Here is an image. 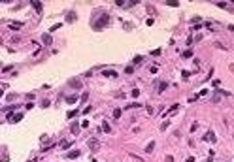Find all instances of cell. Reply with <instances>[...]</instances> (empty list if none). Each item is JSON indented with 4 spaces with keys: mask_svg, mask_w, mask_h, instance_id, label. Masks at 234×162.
Listing matches in <instances>:
<instances>
[{
    "mask_svg": "<svg viewBox=\"0 0 234 162\" xmlns=\"http://www.w3.org/2000/svg\"><path fill=\"white\" fill-rule=\"evenodd\" d=\"M89 147H91V151H98V147H100L98 140H89Z\"/></svg>",
    "mask_w": 234,
    "mask_h": 162,
    "instance_id": "obj_1",
    "label": "cell"
},
{
    "mask_svg": "<svg viewBox=\"0 0 234 162\" xmlns=\"http://www.w3.org/2000/svg\"><path fill=\"white\" fill-rule=\"evenodd\" d=\"M204 140H206V141H212V143H213V141H215V134H213V132H206Z\"/></svg>",
    "mask_w": 234,
    "mask_h": 162,
    "instance_id": "obj_2",
    "label": "cell"
},
{
    "mask_svg": "<svg viewBox=\"0 0 234 162\" xmlns=\"http://www.w3.org/2000/svg\"><path fill=\"white\" fill-rule=\"evenodd\" d=\"M104 77H117V72H113V70H104Z\"/></svg>",
    "mask_w": 234,
    "mask_h": 162,
    "instance_id": "obj_3",
    "label": "cell"
},
{
    "mask_svg": "<svg viewBox=\"0 0 234 162\" xmlns=\"http://www.w3.org/2000/svg\"><path fill=\"white\" fill-rule=\"evenodd\" d=\"M66 102H68V104L78 102V94H70V96H66Z\"/></svg>",
    "mask_w": 234,
    "mask_h": 162,
    "instance_id": "obj_4",
    "label": "cell"
},
{
    "mask_svg": "<svg viewBox=\"0 0 234 162\" xmlns=\"http://www.w3.org/2000/svg\"><path fill=\"white\" fill-rule=\"evenodd\" d=\"M42 40H44V44H45V45H51V42H53L49 34H44V36H42Z\"/></svg>",
    "mask_w": 234,
    "mask_h": 162,
    "instance_id": "obj_5",
    "label": "cell"
},
{
    "mask_svg": "<svg viewBox=\"0 0 234 162\" xmlns=\"http://www.w3.org/2000/svg\"><path fill=\"white\" fill-rule=\"evenodd\" d=\"M66 156H68V158H78V156H79V151H70Z\"/></svg>",
    "mask_w": 234,
    "mask_h": 162,
    "instance_id": "obj_6",
    "label": "cell"
},
{
    "mask_svg": "<svg viewBox=\"0 0 234 162\" xmlns=\"http://www.w3.org/2000/svg\"><path fill=\"white\" fill-rule=\"evenodd\" d=\"M32 6H34V9H36V11H42V2L34 0V2H32Z\"/></svg>",
    "mask_w": 234,
    "mask_h": 162,
    "instance_id": "obj_7",
    "label": "cell"
},
{
    "mask_svg": "<svg viewBox=\"0 0 234 162\" xmlns=\"http://www.w3.org/2000/svg\"><path fill=\"white\" fill-rule=\"evenodd\" d=\"M153 147H155V141L147 143V145H145V153H151V151H153Z\"/></svg>",
    "mask_w": 234,
    "mask_h": 162,
    "instance_id": "obj_8",
    "label": "cell"
},
{
    "mask_svg": "<svg viewBox=\"0 0 234 162\" xmlns=\"http://www.w3.org/2000/svg\"><path fill=\"white\" fill-rule=\"evenodd\" d=\"M178 107H179V106H172V107H170V111L166 113V115H174V113H178ZM166 115H164V117H166Z\"/></svg>",
    "mask_w": 234,
    "mask_h": 162,
    "instance_id": "obj_9",
    "label": "cell"
},
{
    "mask_svg": "<svg viewBox=\"0 0 234 162\" xmlns=\"http://www.w3.org/2000/svg\"><path fill=\"white\" fill-rule=\"evenodd\" d=\"M9 28H21V23H9Z\"/></svg>",
    "mask_w": 234,
    "mask_h": 162,
    "instance_id": "obj_10",
    "label": "cell"
},
{
    "mask_svg": "<svg viewBox=\"0 0 234 162\" xmlns=\"http://www.w3.org/2000/svg\"><path fill=\"white\" fill-rule=\"evenodd\" d=\"M113 117H115V119L121 117V109H115V111H113Z\"/></svg>",
    "mask_w": 234,
    "mask_h": 162,
    "instance_id": "obj_11",
    "label": "cell"
},
{
    "mask_svg": "<svg viewBox=\"0 0 234 162\" xmlns=\"http://www.w3.org/2000/svg\"><path fill=\"white\" fill-rule=\"evenodd\" d=\"M166 87H168V85H166V83H161V85H159V92H162V90H164Z\"/></svg>",
    "mask_w": 234,
    "mask_h": 162,
    "instance_id": "obj_12",
    "label": "cell"
},
{
    "mask_svg": "<svg viewBox=\"0 0 234 162\" xmlns=\"http://www.w3.org/2000/svg\"><path fill=\"white\" fill-rule=\"evenodd\" d=\"M72 132H74V134H78V132H79V126H78V125H72Z\"/></svg>",
    "mask_w": 234,
    "mask_h": 162,
    "instance_id": "obj_13",
    "label": "cell"
},
{
    "mask_svg": "<svg viewBox=\"0 0 234 162\" xmlns=\"http://www.w3.org/2000/svg\"><path fill=\"white\" fill-rule=\"evenodd\" d=\"M130 94H132V96H134V98H136V96H138V94H140V90H138V89H134V90H132V92H130Z\"/></svg>",
    "mask_w": 234,
    "mask_h": 162,
    "instance_id": "obj_14",
    "label": "cell"
},
{
    "mask_svg": "<svg viewBox=\"0 0 234 162\" xmlns=\"http://www.w3.org/2000/svg\"><path fill=\"white\" fill-rule=\"evenodd\" d=\"M60 145H63V149H66V147H70V141H63Z\"/></svg>",
    "mask_w": 234,
    "mask_h": 162,
    "instance_id": "obj_15",
    "label": "cell"
}]
</instances>
